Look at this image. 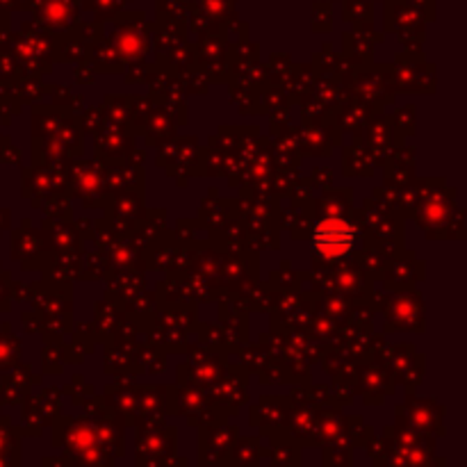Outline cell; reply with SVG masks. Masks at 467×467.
Segmentation results:
<instances>
[{"mask_svg":"<svg viewBox=\"0 0 467 467\" xmlns=\"http://www.w3.org/2000/svg\"><path fill=\"white\" fill-rule=\"evenodd\" d=\"M356 244V233L349 222L340 217H328L317 223L313 233V249L319 258L337 260L349 254Z\"/></svg>","mask_w":467,"mask_h":467,"instance_id":"cell-1","label":"cell"}]
</instances>
